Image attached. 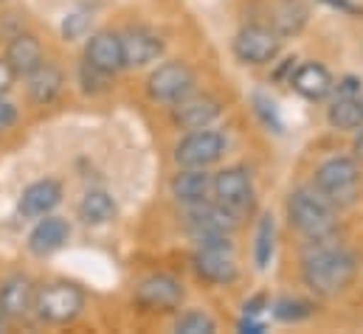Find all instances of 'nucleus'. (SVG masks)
<instances>
[{"label": "nucleus", "instance_id": "7", "mask_svg": "<svg viewBox=\"0 0 363 334\" xmlns=\"http://www.w3.org/2000/svg\"><path fill=\"white\" fill-rule=\"evenodd\" d=\"M225 155V138L208 127L191 129L175 146V163L181 168H208Z\"/></svg>", "mask_w": 363, "mask_h": 334}, {"label": "nucleus", "instance_id": "13", "mask_svg": "<svg viewBox=\"0 0 363 334\" xmlns=\"http://www.w3.org/2000/svg\"><path fill=\"white\" fill-rule=\"evenodd\" d=\"M191 267L208 284H234L240 275L231 250H220V248H197L191 253Z\"/></svg>", "mask_w": 363, "mask_h": 334}, {"label": "nucleus", "instance_id": "30", "mask_svg": "<svg viewBox=\"0 0 363 334\" xmlns=\"http://www.w3.org/2000/svg\"><path fill=\"white\" fill-rule=\"evenodd\" d=\"M361 84L363 82L358 79V76H344L341 82L333 87V90H335V98H358L363 90Z\"/></svg>", "mask_w": 363, "mask_h": 334}, {"label": "nucleus", "instance_id": "3", "mask_svg": "<svg viewBox=\"0 0 363 334\" xmlns=\"http://www.w3.org/2000/svg\"><path fill=\"white\" fill-rule=\"evenodd\" d=\"M315 191L335 208H350L361 197V166L355 158H330L315 168Z\"/></svg>", "mask_w": 363, "mask_h": 334}, {"label": "nucleus", "instance_id": "21", "mask_svg": "<svg viewBox=\"0 0 363 334\" xmlns=\"http://www.w3.org/2000/svg\"><path fill=\"white\" fill-rule=\"evenodd\" d=\"M208 191H211V174H206V168H181L172 177V197L181 205L203 202Z\"/></svg>", "mask_w": 363, "mask_h": 334}, {"label": "nucleus", "instance_id": "4", "mask_svg": "<svg viewBox=\"0 0 363 334\" xmlns=\"http://www.w3.org/2000/svg\"><path fill=\"white\" fill-rule=\"evenodd\" d=\"M85 309V289L71 284V281H51L37 289L34 298V315L43 323L51 326H65L77 321Z\"/></svg>", "mask_w": 363, "mask_h": 334}, {"label": "nucleus", "instance_id": "11", "mask_svg": "<svg viewBox=\"0 0 363 334\" xmlns=\"http://www.w3.org/2000/svg\"><path fill=\"white\" fill-rule=\"evenodd\" d=\"M237 214H231L220 202H197L186 205V231L191 236H206V234H231L237 228Z\"/></svg>", "mask_w": 363, "mask_h": 334}, {"label": "nucleus", "instance_id": "12", "mask_svg": "<svg viewBox=\"0 0 363 334\" xmlns=\"http://www.w3.org/2000/svg\"><path fill=\"white\" fill-rule=\"evenodd\" d=\"M34 298H37V287L28 275L23 272L9 275L0 284V315L6 321H23L34 312Z\"/></svg>", "mask_w": 363, "mask_h": 334}, {"label": "nucleus", "instance_id": "28", "mask_svg": "<svg viewBox=\"0 0 363 334\" xmlns=\"http://www.w3.org/2000/svg\"><path fill=\"white\" fill-rule=\"evenodd\" d=\"M79 84H82L85 93L99 96V93H107V90H110L113 74H104V71L93 68V65H88V62H82V68H79Z\"/></svg>", "mask_w": 363, "mask_h": 334}, {"label": "nucleus", "instance_id": "36", "mask_svg": "<svg viewBox=\"0 0 363 334\" xmlns=\"http://www.w3.org/2000/svg\"><path fill=\"white\" fill-rule=\"evenodd\" d=\"M355 161H363V127H361V132H358V138H355Z\"/></svg>", "mask_w": 363, "mask_h": 334}, {"label": "nucleus", "instance_id": "35", "mask_svg": "<svg viewBox=\"0 0 363 334\" xmlns=\"http://www.w3.org/2000/svg\"><path fill=\"white\" fill-rule=\"evenodd\" d=\"M240 332L259 334V332H265V323H262V321H257V318H242V321H240Z\"/></svg>", "mask_w": 363, "mask_h": 334}, {"label": "nucleus", "instance_id": "25", "mask_svg": "<svg viewBox=\"0 0 363 334\" xmlns=\"http://www.w3.org/2000/svg\"><path fill=\"white\" fill-rule=\"evenodd\" d=\"M273 239H276V225L273 217H262L257 228V248H254V261L259 270H265L273 258Z\"/></svg>", "mask_w": 363, "mask_h": 334}, {"label": "nucleus", "instance_id": "31", "mask_svg": "<svg viewBox=\"0 0 363 334\" xmlns=\"http://www.w3.org/2000/svg\"><path fill=\"white\" fill-rule=\"evenodd\" d=\"M265 309H268V295H265V292H259V295L248 298V301H245V306H242L245 318H259Z\"/></svg>", "mask_w": 363, "mask_h": 334}, {"label": "nucleus", "instance_id": "26", "mask_svg": "<svg viewBox=\"0 0 363 334\" xmlns=\"http://www.w3.org/2000/svg\"><path fill=\"white\" fill-rule=\"evenodd\" d=\"M175 332L178 334H214L217 332V323H214V318H211V315L191 309V312H186V315L178 318Z\"/></svg>", "mask_w": 363, "mask_h": 334}, {"label": "nucleus", "instance_id": "23", "mask_svg": "<svg viewBox=\"0 0 363 334\" xmlns=\"http://www.w3.org/2000/svg\"><path fill=\"white\" fill-rule=\"evenodd\" d=\"M327 121L333 129H344V132H352V129H361L363 127V101L358 98H335L327 110Z\"/></svg>", "mask_w": 363, "mask_h": 334}, {"label": "nucleus", "instance_id": "16", "mask_svg": "<svg viewBox=\"0 0 363 334\" xmlns=\"http://www.w3.org/2000/svg\"><path fill=\"white\" fill-rule=\"evenodd\" d=\"M85 62L104 71V74H118L124 68L121 59V34L116 31H96L91 34L88 45H85Z\"/></svg>", "mask_w": 363, "mask_h": 334}, {"label": "nucleus", "instance_id": "18", "mask_svg": "<svg viewBox=\"0 0 363 334\" xmlns=\"http://www.w3.org/2000/svg\"><path fill=\"white\" fill-rule=\"evenodd\" d=\"M71 236V225L60 217H40V222L34 225V231L28 234V250L34 255H51L57 253Z\"/></svg>", "mask_w": 363, "mask_h": 334}, {"label": "nucleus", "instance_id": "17", "mask_svg": "<svg viewBox=\"0 0 363 334\" xmlns=\"http://www.w3.org/2000/svg\"><path fill=\"white\" fill-rule=\"evenodd\" d=\"M290 84H293V90L301 96V98H307V101H321V98H327L330 93H333V76H330V71L324 68V65H318V62H304V65H298L296 71H293V76H290Z\"/></svg>", "mask_w": 363, "mask_h": 334}, {"label": "nucleus", "instance_id": "19", "mask_svg": "<svg viewBox=\"0 0 363 334\" xmlns=\"http://www.w3.org/2000/svg\"><path fill=\"white\" fill-rule=\"evenodd\" d=\"M6 62L11 65V71L17 76H28L31 71H37L43 62H45V54H43V45L34 34H17L9 48H6Z\"/></svg>", "mask_w": 363, "mask_h": 334}, {"label": "nucleus", "instance_id": "9", "mask_svg": "<svg viewBox=\"0 0 363 334\" xmlns=\"http://www.w3.org/2000/svg\"><path fill=\"white\" fill-rule=\"evenodd\" d=\"M186 292L183 284L172 275H147L138 287H135V304L144 312H175L183 304Z\"/></svg>", "mask_w": 363, "mask_h": 334}, {"label": "nucleus", "instance_id": "22", "mask_svg": "<svg viewBox=\"0 0 363 334\" xmlns=\"http://www.w3.org/2000/svg\"><path fill=\"white\" fill-rule=\"evenodd\" d=\"M116 211H118L116 208V200L107 191H101V188H91L82 197V202H79V217L88 225H107V222H113L116 219Z\"/></svg>", "mask_w": 363, "mask_h": 334}, {"label": "nucleus", "instance_id": "1", "mask_svg": "<svg viewBox=\"0 0 363 334\" xmlns=\"http://www.w3.org/2000/svg\"><path fill=\"white\" fill-rule=\"evenodd\" d=\"M355 275H358L355 253L335 248V245L313 242L310 253L301 261V281L318 298H335V295L347 292L352 287Z\"/></svg>", "mask_w": 363, "mask_h": 334}, {"label": "nucleus", "instance_id": "33", "mask_svg": "<svg viewBox=\"0 0 363 334\" xmlns=\"http://www.w3.org/2000/svg\"><path fill=\"white\" fill-rule=\"evenodd\" d=\"M14 79H17V74L11 71V65H9V62H6V57H3V59H0V96L11 90Z\"/></svg>", "mask_w": 363, "mask_h": 334}, {"label": "nucleus", "instance_id": "14", "mask_svg": "<svg viewBox=\"0 0 363 334\" xmlns=\"http://www.w3.org/2000/svg\"><path fill=\"white\" fill-rule=\"evenodd\" d=\"M220 115V101L211 98V96H194L189 93L186 98L172 104V121L181 127V129H203L208 127L211 121H217Z\"/></svg>", "mask_w": 363, "mask_h": 334}, {"label": "nucleus", "instance_id": "29", "mask_svg": "<svg viewBox=\"0 0 363 334\" xmlns=\"http://www.w3.org/2000/svg\"><path fill=\"white\" fill-rule=\"evenodd\" d=\"M88 28H91V17L85 11H71L62 23V37L65 40H79V37L88 34Z\"/></svg>", "mask_w": 363, "mask_h": 334}, {"label": "nucleus", "instance_id": "5", "mask_svg": "<svg viewBox=\"0 0 363 334\" xmlns=\"http://www.w3.org/2000/svg\"><path fill=\"white\" fill-rule=\"evenodd\" d=\"M211 191L217 197L220 205H225L231 214L242 217V214H251L254 205H257V191H254V180H251V171L242 166H231L223 168L211 177Z\"/></svg>", "mask_w": 363, "mask_h": 334}, {"label": "nucleus", "instance_id": "24", "mask_svg": "<svg viewBox=\"0 0 363 334\" xmlns=\"http://www.w3.org/2000/svg\"><path fill=\"white\" fill-rule=\"evenodd\" d=\"M313 312H315V304H310V301H304V298H290V295H284V298H279V301L273 304V318L281 321V323H301V321L313 318Z\"/></svg>", "mask_w": 363, "mask_h": 334}, {"label": "nucleus", "instance_id": "10", "mask_svg": "<svg viewBox=\"0 0 363 334\" xmlns=\"http://www.w3.org/2000/svg\"><path fill=\"white\" fill-rule=\"evenodd\" d=\"M164 54V40L147 25H133L121 34V59L124 68H144Z\"/></svg>", "mask_w": 363, "mask_h": 334}, {"label": "nucleus", "instance_id": "27", "mask_svg": "<svg viewBox=\"0 0 363 334\" xmlns=\"http://www.w3.org/2000/svg\"><path fill=\"white\" fill-rule=\"evenodd\" d=\"M251 101H254V110H257V115H259V121L273 129V132H284V124H281V118H279V110H276V101H273L271 96H265V93H254L251 96Z\"/></svg>", "mask_w": 363, "mask_h": 334}, {"label": "nucleus", "instance_id": "34", "mask_svg": "<svg viewBox=\"0 0 363 334\" xmlns=\"http://www.w3.org/2000/svg\"><path fill=\"white\" fill-rule=\"evenodd\" d=\"M324 3H330L338 11H347V14H363V0H324Z\"/></svg>", "mask_w": 363, "mask_h": 334}, {"label": "nucleus", "instance_id": "20", "mask_svg": "<svg viewBox=\"0 0 363 334\" xmlns=\"http://www.w3.org/2000/svg\"><path fill=\"white\" fill-rule=\"evenodd\" d=\"M26 87H28L31 101H37V104H51V101H57V96L62 93L65 76H62V71H60L54 62H43L37 71H31V74L26 76Z\"/></svg>", "mask_w": 363, "mask_h": 334}, {"label": "nucleus", "instance_id": "2", "mask_svg": "<svg viewBox=\"0 0 363 334\" xmlns=\"http://www.w3.org/2000/svg\"><path fill=\"white\" fill-rule=\"evenodd\" d=\"M287 219L290 225L310 242H330L338 231V214L335 208L310 188H298L287 200Z\"/></svg>", "mask_w": 363, "mask_h": 334}, {"label": "nucleus", "instance_id": "37", "mask_svg": "<svg viewBox=\"0 0 363 334\" xmlns=\"http://www.w3.org/2000/svg\"><path fill=\"white\" fill-rule=\"evenodd\" d=\"M3 323H6V318H3V315H0V329H3Z\"/></svg>", "mask_w": 363, "mask_h": 334}, {"label": "nucleus", "instance_id": "38", "mask_svg": "<svg viewBox=\"0 0 363 334\" xmlns=\"http://www.w3.org/2000/svg\"><path fill=\"white\" fill-rule=\"evenodd\" d=\"M361 101H363V96H361Z\"/></svg>", "mask_w": 363, "mask_h": 334}, {"label": "nucleus", "instance_id": "6", "mask_svg": "<svg viewBox=\"0 0 363 334\" xmlns=\"http://www.w3.org/2000/svg\"><path fill=\"white\" fill-rule=\"evenodd\" d=\"M279 51H281V34L262 23H251L240 28L234 37V57L242 65H268L279 57Z\"/></svg>", "mask_w": 363, "mask_h": 334}, {"label": "nucleus", "instance_id": "32", "mask_svg": "<svg viewBox=\"0 0 363 334\" xmlns=\"http://www.w3.org/2000/svg\"><path fill=\"white\" fill-rule=\"evenodd\" d=\"M14 121H17V107H14L11 101L0 98V132H3V129H9Z\"/></svg>", "mask_w": 363, "mask_h": 334}, {"label": "nucleus", "instance_id": "8", "mask_svg": "<svg viewBox=\"0 0 363 334\" xmlns=\"http://www.w3.org/2000/svg\"><path fill=\"white\" fill-rule=\"evenodd\" d=\"M194 71L186 65V62H164L158 65L150 79H147V93L152 101H161V104H175L186 98L189 93H194Z\"/></svg>", "mask_w": 363, "mask_h": 334}, {"label": "nucleus", "instance_id": "15", "mask_svg": "<svg viewBox=\"0 0 363 334\" xmlns=\"http://www.w3.org/2000/svg\"><path fill=\"white\" fill-rule=\"evenodd\" d=\"M60 202H62V183L54 177H45V180L31 183L23 191L17 208L26 219H40V217H48Z\"/></svg>", "mask_w": 363, "mask_h": 334}]
</instances>
